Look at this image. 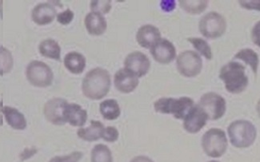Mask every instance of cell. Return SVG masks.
I'll use <instances>...</instances> for the list:
<instances>
[{
  "label": "cell",
  "instance_id": "cell-20",
  "mask_svg": "<svg viewBox=\"0 0 260 162\" xmlns=\"http://www.w3.org/2000/svg\"><path fill=\"white\" fill-rule=\"evenodd\" d=\"M105 130L103 123L99 121L91 120V126L87 128H80L77 131L79 138L87 142H94L100 138H102Z\"/></svg>",
  "mask_w": 260,
  "mask_h": 162
},
{
  "label": "cell",
  "instance_id": "cell-16",
  "mask_svg": "<svg viewBox=\"0 0 260 162\" xmlns=\"http://www.w3.org/2000/svg\"><path fill=\"white\" fill-rule=\"evenodd\" d=\"M57 15L56 10L51 4L44 3L35 7L31 12V18L36 24H50L52 23Z\"/></svg>",
  "mask_w": 260,
  "mask_h": 162
},
{
  "label": "cell",
  "instance_id": "cell-11",
  "mask_svg": "<svg viewBox=\"0 0 260 162\" xmlns=\"http://www.w3.org/2000/svg\"><path fill=\"white\" fill-rule=\"evenodd\" d=\"M124 66L138 77H142L149 71L151 62L145 54L140 51H134L126 57Z\"/></svg>",
  "mask_w": 260,
  "mask_h": 162
},
{
  "label": "cell",
  "instance_id": "cell-21",
  "mask_svg": "<svg viewBox=\"0 0 260 162\" xmlns=\"http://www.w3.org/2000/svg\"><path fill=\"white\" fill-rule=\"evenodd\" d=\"M3 113L9 126L17 130H23L26 127V120L24 115L13 107L4 106L2 109Z\"/></svg>",
  "mask_w": 260,
  "mask_h": 162
},
{
  "label": "cell",
  "instance_id": "cell-2",
  "mask_svg": "<svg viewBox=\"0 0 260 162\" xmlns=\"http://www.w3.org/2000/svg\"><path fill=\"white\" fill-rule=\"evenodd\" d=\"M219 77L224 83L226 91L231 94H240L248 86L245 66L235 61L228 62L221 68Z\"/></svg>",
  "mask_w": 260,
  "mask_h": 162
},
{
  "label": "cell",
  "instance_id": "cell-17",
  "mask_svg": "<svg viewBox=\"0 0 260 162\" xmlns=\"http://www.w3.org/2000/svg\"><path fill=\"white\" fill-rule=\"evenodd\" d=\"M64 118L72 127H83L87 120V112L78 104L68 103L65 108Z\"/></svg>",
  "mask_w": 260,
  "mask_h": 162
},
{
  "label": "cell",
  "instance_id": "cell-18",
  "mask_svg": "<svg viewBox=\"0 0 260 162\" xmlns=\"http://www.w3.org/2000/svg\"><path fill=\"white\" fill-rule=\"evenodd\" d=\"M85 26L89 34L99 36L104 34L108 27L105 17L96 12H90L85 17Z\"/></svg>",
  "mask_w": 260,
  "mask_h": 162
},
{
  "label": "cell",
  "instance_id": "cell-35",
  "mask_svg": "<svg viewBox=\"0 0 260 162\" xmlns=\"http://www.w3.org/2000/svg\"><path fill=\"white\" fill-rule=\"evenodd\" d=\"M176 3L174 0H165L161 1L160 7L162 11L165 12H171L176 8Z\"/></svg>",
  "mask_w": 260,
  "mask_h": 162
},
{
  "label": "cell",
  "instance_id": "cell-7",
  "mask_svg": "<svg viewBox=\"0 0 260 162\" xmlns=\"http://www.w3.org/2000/svg\"><path fill=\"white\" fill-rule=\"evenodd\" d=\"M26 75L31 85L40 88L50 87L54 79L51 68L44 62L32 61L26 67Z\"/></svg>",
  "mask_w": 260,
  "mask_h": 162
},
{
  "label": "cell",
  "instance_id": "cell-24",
  "mask_svg": "<svg viewBox=\"0 0 260 162\" xmlns=\"http://www.w3.org/2000/svg\"><path fill=\"white\" fill-rule=\"evenodd\" d=\"M235 59H240L243 61L246 64L249 65L252 69L254 74H257L258 71V63H259V59H258V55L255 51L251 49L241 50L239 51L234 57Z\"/></svg>",
  "mask_w": 260,
  "mask_h": 162
},
{
  "label": "cell",
  "instance_id": "cell-14",
  "mask_svg": "<svg viewBox=\"0 0 260 162\" xmlns=\"http://www.w3.org/2000/svg\"><path fill=\"white\" fill-rule=\"evenodd\" d=\"M139 77L126 68H123L115 73L114 84L115 88L123 94H130L139 85Z\"/></svg>",
  "mask_w": 260,
  "mask_h": 162
},
{
  "label": "cell",
  "instance_id": "cell-6",
  "mask_svg": "<svg viewBox=\"0 0 260 162\" xmlns=\"http://www.w3.org/2000/svg\"><path fill=\"white\" fill-rule=\"evenodd\" d=\"M199 29L205 38L210 39L219 38L226 31V19L217 12H209L200 19Z\"/></svg>",
  "mask_w": 260,
  "mask_h": 162
},
{
  "label": "cell",
  "instance_id": "cell-25",
  "mask_svg": "<svg viewBox=\"0 0 260 162\" xmlns=\"http://www.w3.org/2000/svg\"><path fill=\"white\" fill-rule=\"evenodd\" d=\"M91 162H113L109 148L103 144L95 145L91 150Z\"/></svg>",
  "mask_w": 260,
  "mask_h": 162
},
{
  "label": "cell",
  "instance_id": "cell-4",
  "mask_svg": "<svg viewBox=\"0 0 260 162\" xmlns=\"http://www.w3.org/2000/svg\"><path fill=\"white\" fill-rule=\"evenodd\" d=\"M194 106V101L188 97L161 98L154 103V108L157 113L172 114L176 119L180 120H184Z\"/></svg>",
  "mask_w": 260,
  "mask_h": 162
},
{
  "label": "cell",
  "instance_id": "cell-5",
  "mask_svg": "<svg viewBox=\"0 0 260 162\" xmlns=\"http://www.w3.org/2000/svg\"><path fill=\"white\" fill-rule=\"evenodd\" d=\"M228 138L221 129L212 128L208 130L202 138V147L204 153L211 157H220L228 149Z\"/></svg>",
  "mask_w": 260,
  "mask_h": 162
},
{
  "label": "cell",
  "instance_id": "cell-1",
  "mask_svg": "<svg viewBox=\"0 0 260 162\" xmlns=\"http://www.w3.org/2000/svg\"><path fill=\"white\" fill-rule=\"evenodd\" d=\"M111 84L109 72L103 68H94L85 75L82 83V91L89 99L100 100L107 96Z\"/></svg>",
  "mask_w": 260,
  "mask_h": 162
},
{
  "label": "cell",
  "instance_id": "cell-22",
  "mask_svg": "<svg viewBox=\"0 0 260 162\" xmlns=\"http://www.w3.org/2000/svg\"><path fill=\"white\" fill-rule=\"evenodd\" d=\"M39 50L43 56L60 61L61 48L55 40L47 38L42 41L39 46Z\"/></svg>",
  "mask_w": 260,
  "mask_h": 162
},
{
  "label": "cell",
  "instance_id": "cell-19",
  "mask_svg": "<svg viewBox=\"0 0 260 162\" xmlns=\"http://www.w3.org/2000/svg\"><path fill=\"white\" fill-rule=\"evenodd\" d=\"M63 62L67 70H69L72 74H81L86 67V58L82 54L76 51L67 54Z\"/></svg>",
  "mask_w": 260,
  "mask_h": 162
},
{
  "label": "cell",
  "instance_id": "cell-37",
  "mask_svg": "<svg viewBox=\"0 0 260 162\" xmlns=\"http://www.w3.org/2000/svg\"><path fill=\"white\" fill-rule=\"evenodd\" d=\"M256 109L257 113H258V116L260 117V99L258 100V103H257Z\"/></svg>",
  "mask_w": 260,
  "mask_h": 162
},
{
  "label": "cell",
  "instance_id": "cell-33",
  "mask_svg": "<svg viewBox=\"0 0 260 162\" xmlns=\"http://www.w3.org/2000/svg\"><path fill=\"white\" fill-rule=\"evenodd\" d=\"M239 3L244 9L260 12V0H240Z\"/></svg>",
  "mask_w": 260,
  "mask_h": 162
},
{
  "label": "cell",
  "instance_id": "cell-3",
  "mask_svg": "<svg viewBox=\"0 0 260 162\" xmlns=\"http://www.w3.org/2000/svg\"><path fill=\"white\" fill-rule=\"evenodd\" d=\"M228 132L231 143L239 149L250 147L256 139V128L247 120L233 122L228 127Z\"/></svg>",
  "mask_w": 260,
  "mask_h": 162
},
{
  "label": "cell",
  "instance_id": "cell-30",
  "mask_svg": "<svg viewBox=\"0 0 260 162\" xmlns=\"http://www.w3.org/2000/svg\"><path fill=\"white\" fill-rule=\"evenodd\" d=\"M83 153L76 151L69 155L57 156L53 157L49 162H78L83 157Z\"/></svg>",
  "mask_w": 260,
  "mask_h": 162
},
{
  "label": "cell",
  "instance_id": "cell-29",
  "mask_svg": "<svg viewBox=\"0 0 260 162\" xmlns=\"http://www.w3.org/2000/svg\"><path fill=\"white\" fill-rule=\"evenodd\" d=\"M91 12L104 15L108 14L111 9L110 0H92L91 2Z\"/></svg>",
  "mask_w": 260,
  "mask_h": 162
},
{
  "label": "cell",
  "instance_id": "cell-10",
  "mask_svg": "<svg viewBox=\"0 0 260 162\" xmlns=\"http://www.w3.org/2000/svg\"><path fill=\"white\" fill-rule=\"evenodd\" d=\"M68 104L64 98H54L47 101L44 108V116L47 121L56 126L64 125V110Z\"/></svg>",
  "mask_w": 260,
  "mask_h": 162
},
{
  "label": "cell",
  "instance_id": "cell-28",
  "mask_svg": "<svg viewBox=\"0 0 260 162\" xmlns=\"http://www.w3.org/2000/svg\"><path fill=\"white\" fill-rule=\"evenodd\" d=\"M0 71L1 75H4V74H8L12 70L13 66V58L12 53L3 46H1L0 49Z\"/></svg>",
  "mask_w": 260,
  "mask_h": 162
},
{
  "label": "cell",
  "instance_id": "cell-27",
  "mask_svg": "<svg viewBox=\"0 0 260 162\" xmlns=\"http://www.w3.org/2000/svg\"><path fill=\"white\" fill-rule=\"evenodd\" d=\"M187 40L190 44H192L194 49L198 51L200 55L205 57L208 60L212 59V52L208 42L200 38H189Z\"/></svg>",
  "mask_w": 260,
  "mask_h": 162
},
{
  "label": "cell",
  "instance_id": "cell-9",
  "mask_svg": "<svg viewBox=\"0 0 260 162\" xmlns=\"http://www.w3.org/2000/svg\"><path fill=\"white\" fill-rule=\"evenodd\" d=\"M198 105L207 113L208 119L212 121L219 120L223 117L226 112V101L216 93L209 92L204 94L200 98Z\"/></svg>",
  "mask_w": 260,
  "mask_h": 162
},
{
  "label": "cell",
  "instance_id": "cell-34",
  "mask_svg": "<svg viewBox=\"0 0 260 162\" xmlns=\"http://www.w3.org/2000/svg\"><path fill=\"white\" fill-rule=\"evenodd\" d=\"M251 38L253 43L260 48V20L255 23L251 31Z\"/></svg>",
  "mask_w": 260,
  "mask_h": 162
},
{
  "label": "cell",
  "instance_id": "cell-23",
  "mask_svg": "<svg viewBox=\"0 0 260 162\" xmlns=\"http://www.w3.org/2000/svg\"><path fill=\"white\" fill-rule=\"evenodd\" d=\"M100 110L104 118L109 121L116 120L120 116V107L115 99H108L101 102Z\"/></svg>",
  "mask_w": 260,
  "mask_h": 162
},
{
  "label": "cell",
  "instance_id": "cell-36",
  "mask_svg": "<svg viewBox=\"0 0 260 162\" xmlns=\"http://www.w3.org/2000/svg\"><path fill=\"white\" fill-rule=\"evenodd\" d=\"M131 162H154L148 156H137L131 160Z\"/></svg>",
  "mask_w": 260,
  "mask_h": 162
},
{
  "label": "cell",
  "instance_id": "cell-15",
  "mask_svg": "<svg viewBox=\"0 0 260 162\" xmlns=\"http://www.w3.org/2000/svg\"><path fill=\"white\" fill-rule=\"evenodd\" d=\"M161 38V33L155 26L151 24L143 25L138 30L136 40L142 48L149 49Z\"/></svg>",
  "mask_w": 260,
  "mask_h": 162
},
{
  "label": "cell",
  "instance_id": "cell-38",
  "mask_svg": "<svg viewBox=\"0 0 260 162\" xmlns=\"http://www.w3.org/2000/svg\"><path fill=\"white\" fill-rule=\"evenodd\" d=\"M208 162H219V161H217V160H211V161H208Z\"/></svg>",
  "mask_w": 260,
  "mask_h": 162
},
{
  "label": "cell",
  "instance_id": "cell-12",
  "mask_svg": "<svg viewBox=\"0 0 260 162\" xmlns=\"http://www.w3.org/2000/svg\"><path fill=\"white\" fill-rule=\"evenodd\" d=\"M208 115L199 105H194L183 120V128L190 134H197L205 127Z\"/></svg>",
  "mask_w": 260,
  "mask_h": 162
},
{
  "label": "cell",
  "instance_id": "cell-13",
  "mask_svg": "<svg viewBox=\"0 0 260 162\" xmlns=\"http://www.w3.org/2000/svg\"><path fill=\"white\" fill-rule=\"evenodd\" d=\"M150 51L154 59L161 64H168L176 59V48L172 42L166 38L158 40Z\"/></svg>",
  "mask_w": 260,
  "mask_h": 162
},
{
  "label": "cell",
  "instance_id": "cell-26",
  "mask_svg": "<svg viewBox=\"0 0 260 162\" xmlns=\"http://www.w3.org/2000/svg\"><path fill=\"white\" fill-rule=\"evenodd\" d=\"M208 1L200 0V1H188V0H180L179 5L184 10L185 12H188L191 15H198L203 13L208 8Z\"/></svg>",
  "mask_w": 260,
  "mask_h": 162
},
{
  "label": "cell",
  "instance_id": "cell-8",
  "mask_svg": "<svg viewBox=\"0 0 260 162\" xmlns=\"http://www.w3.org/2000/svg\"><path fill=\"white\" fill-rule=\"evenodd\" d=\"M179 74L186 77L199 75L203 69V60L198 53L192 51H185L179 54L176 60Z\"/></svg>",
  "mask_w": 260,
  "mask_h": 162
},
{
  "label": "cell",
  "instance_id": "cell-32",
  "mask_svg": "<svg viewBox=\"0 0 260 162\" xmlns=\"http://www.w3.org/2000/svg\"><path fill=\"white\" fill-rule=\"evenodd\" d=\"M74 16L75 15L72 10L67 9L64 12L57 15V21L62 25L70 24L73 20Z\"/></svg>",
  "mask_w": 260,
  "mask_h": 162
},
{
  "label": "cell",
  "instance_id": "cell-31",
  "mask_svg": "<svg viewBox=\"0 0 260 162\" xmlns=\"http://www.w3.org/2000/svg\"><path fill=\"white\" fill-rule=\"evenodd\" d=\"M119 131L114 127H108L105 128L102 138L108 142H115L119 138Z\"/></svg>",
  "mask_w": 260,
  "mask_h": 162
}]
</instances>
